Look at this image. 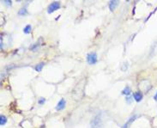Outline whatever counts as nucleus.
Listing matches in <instances>:
<instances>
[{
	"label": "nucleus",
	"mask_w": 157,
	"mask_h": 128,
	"mask_svg": "<svg viewBox=\"0 0 157 128\" xmlns=\"http://www.w3.org/2000/svg\"><path fill=\"white\" fill-rule=\"evenodd\" d=\"M44 65H45L44 63H40V64H38L35 66V71H36V72H41V71H42V68L44 67Z\"/></svg>",
	"instance_id": "obj_8"
},
{
	"label": "nucleus",
	"mask_w": 157,
	"mask_h": 128,
	"mask_svg": "<svg viewBox=\"0 0 157 128\" xmlns=\"http://www.w3.org/2000/svg\"><path fill=\"white\" fill-rule=\"evenodd\" d=\"M135 118H136V116H134V117H132V118H131V119L128 120V121H127V122H126V123H125V124L124 125V126L122 128H128V126H129V125L131 124L132 121L135 120Z\"/></svg>",
	"instance_id": "obj_11"
},
{
	"label": "nucleus",
	"mask_w": 157,
	"mask_h": 128,
	"mask_svg": "<svg viewBox=\"0 0 157 128\" xmlns=\"http://www.w3.org/2000/svg\"><path fill=\"white\" fill-rule=\"evenodd\" d=\"M87 62L89 64H94L97 62V54L95 52H91L87 55Z\"/></svg>",
	"instance_id": "obj_3"
},
{
	"label": "nucleus",
	"mask_w": 157,
	"mask_h": 128,
	"mask_svg": "<svg viewBox=\"0 0 157 128\" xmlns=\"http://www.w3.org/2000/svg\"><path fill=\"white\" fill-rule=\"evenodd\" d=\"M131 91H132V90H131V88H130L129 86H127V87H125V88L124 89L123 92H122V93H123L124 95H129L131 94Z\"/></svg>",
	"instance_id": "obj_9"
},
{
	"label": "nucleus",
	"mask_w": 157,
	"mask_h": 128,
	"mask_svg": "<svg viewBox=\"0 0 157 128\" xmlns=\"http://www.w3.org/2000/svg\"><path fill=\"white\" fill-rule=\"evenodd\" d=\"M59 8H60V3L59 2H58V1H55V2L52 3V4L48 6L47 12L49 13V14H51V13H53L54 11H56V10H58Z\"/></svg>",
	"instance_id": "obj_2"
},
{
	"label": "nucleus",
	"mask_w": 157,
	"mask_h": 128,
	"mask_svg": "<svg viewBox=\"0 0 157 128\" xmlns=\"http://www.w3.org/2000/svg\"><path fill=\"white\" fill-rule=\"evenodd\" d=\"M18 14H19V16H24V15L27 14V10H26L25 8H21V10H19Z\"/></svg>",
	"instance_id": "obj_12"
},
{
	"label": "nucleus",
	"mask_w": 157,
	"mask_h": 128,
	"mask_svg": "<svg viewBox=\"0 0 157 128\" xmlns=\"http://www.w3.org/2000/svg\"><path fill=\"white\" fill-rule=\"evenodd\" d=\"M65 104H66L65 100H64V99H61L59 102V103H58L57 107H56V110H57V111L63 110L64 107H65Z\"/></svg>",
	"instance_id": "obj_4"
},
{
	"label": "nucleus",
	"mask_w": 157,
	"mask_h": 128,
	"mask_svg": "<svg viewBox=\"0 0 157 128\" xmlns=\"http://www.w3.org/2000/svg\"><path fill=\"white\" fill-rule=\"evenodd\" d=\"M133 97H134V99L138 103V102H140L141 100L143 99V94L141 93L140 91H137V92H135V93L133 94Z\"/></svg>",
	"instance_id": "obj_6"
},
{
	"label": "nucleus",
	"mask_w": 157,
	"mask_h": 128,
	"mask_svg": "<svg viewBox=\"0 0 157 128\" xmlns=\"http://www.w3.org/2000/svg\"><path fill=\"white\" fill-rule=\"evenodd\" d=\"M154 98H155V101H157V93L155 94V95L154 96Z\"/></svg>",
	"instance_id": "obj_15"
},
{
	"label": "nucleus",
	"mask_w": 157,
	"mask_h": 128,
	"mask_svg": "<svg viewBox=\"0 0 157 128\" xmlns=\"http://www.w3.org/2000/svg\"><path fill=\"white\" fill-rule=\"evenodd\" d=\"M44 103H45V99L44 98H41L40 100V101H39V104H40V105H41V104H43Z\"/></svg>",
	"instance_id": "obj_14"
},
{
	"label": "nucleus",
	"mask_w": 157,
	"mask_h": 128,
	"mask_svg": "<svg viewBox=\"0 0 157 128\" xmlns=\"http://www.w3.org/2000/svg\"><path fill=\"white\" fill-rule=\"evenodd\" d=\"M6 122H7V119H6V117L4 115H1L0 116V126H4V125L6 124Z\"/></svg>",
	"instance_id": "obj_7"
},
{
	"label": "nucleus",
	"mask_w": 157,
	"mask_h": 128,
	"mask_svg": "<svg viewBox=\"0 0 157 128\" xmlns=\"http://www.w3.org/2000/svg\"><path fill=\"white\" fill-rule=\"evenodd\" d=\"M91 128H101L102 126V119L101 114L96 115L93 120H91Z\"/></svg>",
	"instance_id": "obj_1"
},
{
	"label": "nucleus",
	"mask_w": 157,
	"mask_h": 128,
	"mask_svg": "<svg viewBox=\"0 0 157 128\" xmlns=\"http://www.w3.org/2000/svg\"><path fill=\"white\" fill-rule=\"evenodd\" d=\"M3 2H4V4H7L8 6L11 5V1H9V0H4V1H3Z\"/></svg>",
	"instance_id": "obj_13"
},
{
	"label": "nucleus",
	"mask_w": 157,
	"mask_h": 128,
	"mask_svg": "<svg viewBox=\"0 0 157 128\" xmlns=\"http://www.w3.org/2000/svg\"><path fill=\"white\" fill-rule=\"evenodd\" d=\"M118 4H119V1H117V0L110 1V3H109V9H110V10L113 11Z\"/></svg>",
	"instance_id": "obj_5"
},
{
	"label": "nucleus",
	"mask_w": 157,
	"mask_h": 128,
	"mask_svg": "<svg viewBox=\"0 0 157 128\" xmlns=\"http://www.w3.org/2000/svg\"><path fill=\"white\" fill-rule=\"evenodd\" d=\"M31 29H32V27H31V25H27L23 29V32L25 33V34H29L30 32H31Z\"/></svg>",
	"instance_id": "obj_10"
}]
</instances>
